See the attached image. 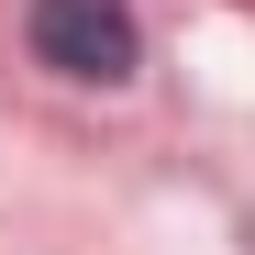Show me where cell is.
Returning <instances> with one entry per match:
<instances>
[{
    "instance_id": "1",
    "label": "cell",
    "mask_w": 255,
    "mask_h": 255,
    "mask_svg": "<svg viewBox=\"0 0 255 255\" xmlns=\"http://www.w3.org/2000/svg\"><path fill=\"white\" fill-rule=\"evenodd\" d=\"M33 56L78 89H122V78L144 67V33L122 0H33Z\"/></svg>"
}]
</instances>
